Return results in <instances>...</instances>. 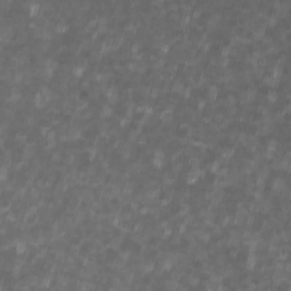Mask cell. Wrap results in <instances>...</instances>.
Masks as SVG:
<instances>
[{
    "mask_svg": "<svg viewBox=\"0 0 291 291\" xmlns=\"http://www.w3.org/2000/svg\"><path fill=\"white\" fill-rule=\"evenodd\" d=\"M38 10H39V4H36V2H32V4H31V6H30V12H31V14H32V15L36 14V13H38Z\"/></svg>",
    "mask_w": 291,
    "mask_h": 291,
    "instance_id": "6da1fadb",
    "label": "cell"
},
{
    "mask_svg": "<svg viewBox=\"0 0 291 291\" xmlns=\"http://www.w3.org/2000/svg\"><path fill=\"white\" fill-rule=\"evenodd\" d=\"M26 249V247H25V245L24 243H18L17 245V248H16V250H17V253L18 254H22L23 251Z\"/></svg>",
    "mask_w": 291,
    "mask_h": 291,
    "instance_id": "7a4b0ae2",
    "label": "cell"
}]
</instances>
